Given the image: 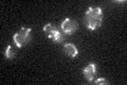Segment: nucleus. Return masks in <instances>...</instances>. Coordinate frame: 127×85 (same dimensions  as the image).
Returning a JSON list of instances; mask_svg holds the SVG:
<instances>
[{
	"label": "nucleus",
	"mask_w": 127,
	"mask_h": 85,
	"mask_svg": "<svg viewBox=\"0 0 127 85\" xmlns=\"http://www.w3.org/2000/svg\"><path fill=\"white\" fill-rule=\"evenodd\" d=\"M108 83H109L108 81H107L106 79H104V78H100V79L94 81V84H96V85H107Z\"/></svg>",
	"instance_id": "obj_8"
},
{
	"label": "nucleus",
	"mask_w": 127,
	"mask_h": 85,
	"mask_svg": "<svg viewBox=\"0 0 127 85\" xmlns=\"http://www.w3.org/2000/svg\"><path fill=\"white\" fill-rule=\"evenodd\" d=\"M32 29L31 28L22 27L13 35V43L17 48H22L27 46L31 42L32 37Z\"/></svg>",
	"instance_id": "obj_2"
},
{
	"label": "nucleus",
	"mask_w": 127,
	"mask_h": 85,
	"mask_svg": "<svg viewBox=\"0 0 127 85\" xmlns=\"http://www.w3.org/2000/svg\"><path fill=\"white\" fill-rule=\"evenodd\" d=\"M103 11L100 6H89L84 16L85 26L90 31H95L101 28L103 23Z\"/></svg>",
	"instance_id": "obj_1"
},
{
	"label": "nucleus",
	"mask_w": 127,
	"mask_h": 85,
	"mask_svg": "<svg viewBox=\"0 0 127 85\" xmlns=\"http://www.w3.org/2000/svg\"><path fill=\"white\" fill-rule=\"evenodd\" d=\"M64 52L66 53L67 56L73 59V58H75V56H77L78 49H77V47L75 46L74 44H72V43H66V44H64Z\"/></svg>",
	"instance_id": "obj_6"
},
{
	"label": "nucleus",
	"mask_w": 127,
	"mask_h": 85,
	"mask_svg": "<svg viewBox=\"0 0 127 85\" xmlns=\"http://www.w3.org/2000/svg\"><path fill=\"white\" fill-rule=\"evenodd\" d=\"M42 30L48 37L50 39H52L53 42L56 43V44L62 43V42H64V39H65V34L62 32V30H59L58 28L52 22L46 23V25L43 26Z\"/></svg>",
	"instance_id": "obj_3"
},
{
	"label": "nucleus",
	"mask_w": 127,
	"mask_h": 85,
	"mask_svg": "<svg viewBox=\"0 0 127 85\" xmlns=\"http://www.w3.org/2000/svg\"><path fill=\"white\" fill-rule=\"evenodd\" d=\"M96 72H97V67L95 63H90L83 68V74H84L85 79L88 82H92L94 80L95 76H96Z\"/></svg>",
	"instance_id": "obj_5"
},
{
	"label": "nucleus",
	"mask_w": 127,
	"mask_h": 85,
	"mask_svg": "<svg viewBox=\"0 0 127 85\" xmlns=\"http://www.w3.org/2000/svg\"><path fill=\"white\" fill-rule=\"evenodd\" d=\"M78 25L77 22L75 21L74 19H71L69 17L65 18L62 21L61 23V30L64 34H67V35H70V34H73L75 31L77 30Z\"/></svg>",
	"instance_id": "obj_4"
},
{
	"label": "nucleus",
	"mask_w": 127,
	"mask_h": 85,
	"mask_svg": "<svg viewBox=\"0 0 127 85\" xmlns=\"http://www.w3.org/2000/svg\"><path fill=\"white\" fill-rule=\"evenodd\" d=\"M4 55L7 60H13L15 56H16V50L15 48L12 46V45H9L6 47V49L4 51Z\"/></svg>",
	"instance_id": "obj_7"
}]
</instances>
